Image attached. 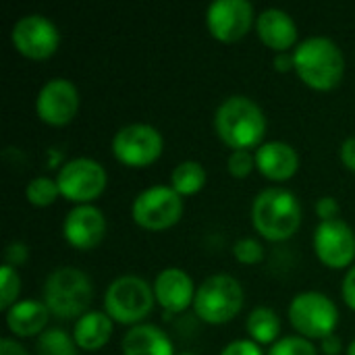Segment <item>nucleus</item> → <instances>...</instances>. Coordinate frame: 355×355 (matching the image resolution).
Listing matches in <instances>:
<instances>
[{"label": "nucleus", "instance_id": "nucleus-1", "mask_svg": "<svg viewBox=\"0 0 355 355\" xmlns=\"http://www.w3.org/2000/svg\"><path fill=\"white\" fill-rule=\"evenodd\" d=\"M214 131L231 150L260 148L266 133V114L252 98L229 96L214 112Z\"/></svg>", "mask_w": 355, "mask_h": 355}, {"label": "nucleus", "instance_id": "nucleus-2", "mask_svg": "<svg viewBox=\"0 0 355 355\" xmlns=\"http://www.w3.org/2000/svg\"><path fill=\"white\" fill-rule=\"evenodd\" d=\"M293 71L312 89L329 92L337 87L345 73V56L341 48L324 35L302 40L293 50Z\"/></svg>", "mask_w": 355, "mask_h": 355}, {"label": "nucleus", "instance_id": "nucleus-3", "mask_svg": "<svg viewBox=\"0 0 355 355\" xmlns=\"http://www.w3.org/2000/svg\"><path fill=\"white\" fill-rule=\"evenodd\" d=\"M252 223L264 239L285 241L302 225V204L285 187H266L252 202Z\"/></svg>", "mask_w": 355, "mask_h": 355}, {"label": "nucleus", "instance_id": "nucleus-4", "mask_svg": "<svg viewBox=\"0 0 355 355\" xmlns=\"http://www.w3.org/2000/svg\"><path fill=\"white\" fill-rule=\"evenodd\" d=\"M42 295L52 316L71 320L89 312L87 308L94 300V285L87 272L75 266H60L46 277Z\"/></svg>", "mask_w": 355, "mask_h": 355}, {"label": "nucleus", "instance_id": "nucleus-5", "mask_svg": "<svg viewBox=\"0 0 355 355\" xmlns=\"http://www.w3.org/2000/svg\"><path fill=\"white\" fill-rule=\"evenodd\" d=\"M152 285L137 275H123L114 279L104 293V312L119 324H141L154 308Z\"/></svg>", "mask_w": 355, "mask_h": 355}, {"label": "nucleus", "instance_id": "nucleus-6", "mask_svg": "<svg viewBox=\"0 0 355 355\" xmlns=\"http://www.w3.org/2000/svg\"><path fill=\"white\" fill-rule=\"evenodd\" d=\"M243 308L241 283L225 272L204 279L196 291L193 310L208 324H225L233 320Z\"/></svg>", "mask_w": 355, "mask_h": 355}, {"label": "nucleus", "instance_id": "nucleus-7", "mask_svg": "<svg viewBox=\"0 0 355 355\" xmlns=\"http://www.w3.org/2000/svg\"><path fill=\"white\" fill-rule=\"evenodd\" d=\"M289 320L300 337L324 339L335 333L339 324L337 304L320 291L297 293L289 304Z\"/></svg>", "mask_w": 355, "mask_h": 355}, {"label": "nucleus", "instance_id": "nucleus-8", "mask_svg": "<svg viewBox=\"0 0 355 355\" xmlns=\"http://www.w3.org/2000/svg\"><path fill=\"white\" fill-rule=\"evenodd\" d=\"M183 208V198L171 185H152L137 193L131 204V216L148 231H162L179 223Z\"/></svg>", "mask_w": 355, "mask_h": 355}, {"label": "nucleus", "instance_id": "nucleus-9", "mask_svg": "<svg viewBox=\"0 0 355 355\" xmlns=\"http://www.w3.org/2000/svg\"><path fill=\"white\" fill-rule=\"evenodd\" d=\"M56 183H58L60 196L79 206V204H89L92 200L100 198V193L106 189L108 175L98 160L79 156L60 164Z\"/></svg>", "mask_w": 355, "mask_h": 355}, {"label": "nucleus", "instance_id": "nucleus-10", "mask_svg": "<svg viewBox=\"0 0 355 355\" xmlns=\"http://www.w3.org/2000/svg\"><path fill=\"white\" fill-rule=\"evenodd\" d=\"M164 139L160 131L148 123H131L121 127L112 137V154L119 162L141 168L158 160Z\"/></svg>", "mask_w": 355, "mask_h": 355}, {"label": "nucleus", "instance_id": "nucleus-11", "mask_svg": "<svg viewBox=\"0 0 355 355\" xmlns=\"http://www.w3.org/2000/svg\"><path fill=\"white\" fill-rule=\"evenodd\" d=\"M10 42L19 54L33 60H44L56 52L60 44V33L48 17L31 12L17 19L10 31Z\"/></svg>", "mask_w": 355, "mask_h": 355}, {"label": "nucleus", "instance_id": "nucleus-12", "mask_svg": "<svg viewBox=\"0 0 355 355\" xmlns=\"http://www.w3.org/2000/svg\"><path fill=\"white\" fill-rule=\"evenodd\" d=\"M314 252L322 264L329 268H345L355 258V233L354 229L341 220H322L314 231Z\"/></svg>", "mask_w": 355, "mask_h": 355}, {"label": "nucleus", "instance_id": "nucleus-13", "mask_svg": "<svg viewBox=\"0 0 355 355\" xmlns=\"http://www.w3.org/2000/svg\"><path fill=\"white\" fill-rule=\"evenodd\" d=\"M79 110V92L71 79L54 77L48 79L35 98V112L37 116L52 125L62 127L73 121Z\"/></svg>", "mask_w": 355, "mask_h": 355}, {"label": "nucleus", "instance_id": "nucleus-14", "mask_svg": "<svg viewBox=\"0 0 355 355\" xmlns=\"http://www.w3.org/2000/svg\"><path fill=\"white\" fill-rule=\"evenodd\" d=\"M206 25L212 37L237 42L254 25V6L248 0H214L206 10Z\"/></svg>", "mask_w": 355, "mask_h": 355}, {"label": "nucleus", "instance_id": "nucleus-15", "mask_svg": "<svg viewBox=\"0 0 355 355\" xmlns=\"http://www.w3.org/2000/svg\"><path fill=\"white\" fill-rule=\"evenodd\" d=\"M64 239L77 250L96 248L106 235V218L100 208L94 204H79L64 216L62 223Z\"/></svg>", "mask_w": 355, "mask_h": 355}, {"label": "nucleus", "instance_id": "nucleus-16", "mask_svg": "<svg viewBox=\"0 0 355 355\" xmlns=\"http://www.w3.org/2000/svg\"><path fill=\"white\" fill-rule=\"evenodd\" d=\"M152 289H154L156 302L168 314H177V312L187 310L193 304L196 291H198L193 287L191 277L185 270L175 268V266L160 270L158 277L152 283Z\"/></svg>", "mask_w": 355, "mask_h": 355}, {"label": "nucleus", "instance_id": "nucleus-17", "mask_svg": "<svg viewBox=\"0 0 355 355\" xmlns=\"http://www.w3.org/2000/svg\"><path fill=\"white\" fill-rule=\"evenodd\" d=\"M256 168L270 181H287L300 168V156L287 141H266L256 148Z\"/></svg>", "mask_w": 355, "mask_h": 355}, {"label": "nucleus", "instance_id": "nucleus-18", "mask_svg": "<svg viewBox=\"0 0 355 355\" xmlns=\"http://www.w3.org/2000/svg\"><path fill=\"white\" fill-rule=\"evenodd\" d=\"M256 31L270 50L287 52L297 42V23L283 8H266L256 17Z\"/></svg>", "mask_w": 355, "mask_h": 355}, {"label": "nucleus", "instance_id": "nucleus-19", "mask_svg": "<svg viewBox=\"0 0 355 355\" xmlns=\"http://www.w3.org/2000/svg\"><path fill=\"white\" fill-rule=\"evenodd\" d=\"M50 320V310L44 302L21 300L6 310V327L15 337H40Z\"/></svg>", "mask_w": 355, "mask_h": 355}, {"label": "nucleus", "instance_id": "nucleus-20", "mask_svg": "<svg viewBox=\"0 0 355 355\" xmlns=\"http://www.w3.org/2000/svg\"><path fill=\"white\" fill-rule=\"evenodd\" d=\"M123 355H175V347L171 337L156 324H135L131 327L123 341Z\"/></svg>", "mask_w": 355, "mask_h": 355}, {"label": "nucleus", "instance_id": "nucleus-21", "mask_svg": "<svg viewBox=\"0 0 355 355\" xmlns=\"http://www.w3.org/2000/svg\"><path fill=\"white\" fill-rule=\"evenodd\" d=\"M114 320L106 312H85L81 318H77L73 329V339L79 349L83 352H98L102 349L110 337H112Z\"/></svg>", "mask_w": 355, "mask_h": 355}, {"label": "nucleus", "instance_id": "nucleus-22", "mask_svg": "<svg viewBox=\"0 0 355 355\" xmlns=\"http://www.w3.org/2000/svg\"><path fill=\"white\" fill-rule=\"evenodd\" d=\"M245 329L252 337V341H256L258 345H266V343H277L279 335H281V318L279 314L268 308V306H258L250 312L248 320H245Z\"/></svg>", "mask_w": 355, "mask_h": 355}, {"label": "nucleus", "instance_id": "nucleus-23", "mask_svg": "<svg viewBox=\"0 0 355 355\" xmlns=\"http://www.w3.org/2000/svg\"><path fill=\"white\" fill-rule=\"evenodd\" d=\"M204 185H206V168L196 160H183L171 173V187L181 198L198 193Z\"/></svg>", "mask_w": 355, "mask_h": 355}, {"label": "nucleus", "instance_id": "nucleus-24", "mask_svg": "<svg viewBox=\"0 0 355 355\" xmlns=\"http://www.w3.org/2000/svg\"><path fill=\"white\" fill-rule=\"evenodd\" d=\"M37 355H79V347L62 329H46L35 343Z\"/></svg>", "mask_w": 355, "mask_h": 355}, {"label": "nucleus", "instance_id": "nucleus-25", "mask_svg": "<svg viewBox=\"0 0 355 355\" xmlns=\"http://www.w3.org/2000/svg\"><path fill=\"white\" fill-rule=\"evenodd\" d=\"M58 196H60L58 183H56V179H50V177H35L25 187L27 202L33 206H40V208L54 204Z\"/></svg>", "mask_w": 355, "mask_h": 355}, {"label": "nucleus", "instance_id": "nucleus-26", "mask_svg": "<svg viewBox=\"0 0 355 355\" xmlns=\"http://www.w3.org/2000/svg\"><path fill=\"white\" fill-rule=\"evenodd\" d=\"M19 291H21V277H19L17 268L4 264L0 268V308L4 312L17 304Z\"/></svg>", "mask_w": 355, "mask_h": 355}, {"label": "nucleus", "instance_id": "nucleus-27", "mask_svg": "<svg viewBox=\"0 0 355 355\" xmlns=\"http://www.w3.org/2000/svg\"><path fill=\"white\" fill-rule=\"evenodd\" d=\"M266 355H318L314 343L300 335H289L279 339Z\"/></svg>", "mask_w": 355, "mask_h": 355}, {"label": "nucleus", "instance_id": "nucleus-28", "mask_svg": "<svg viewBox=\"0 0 355 355\" xmlns=\"http://www.w3.org/2000/svg\"><path fill=\"white\" fill-rule=\"evenodd\" d=\"M233 256L241 264H260L264 260V245L254 237H241L233 245Z\"/></svg>", "mask_w": 355, "mask_h": 355}, {"label": "nucleus", "instance_id": "nucleus-29", "mask_svg": "<svg viewBox=\"0 0 355 355\" xmlns=\"http://www.w3.org/2000/svg\"><path fill=\"white\" fill-rule=\"evenodd\" d=\"M254 168H256V158L250 150H231V154L227 158V171L233 177L245 179Z\"/></svg>", "mask_w": 355, "mask_h": 355}, {"label": "nucleus", "instance_id": "nucleus-30", "mask_svg": "<svg viewBox=\"0 0 355 355\" xmlns=\"http://www.w3.org/2000/svg\"><path fill=\"white\" fill-rule=\"evenodd\" d=\"M220 355H264V352L252 339H237V341L227 343Z\"/></svg>", "mask_w": 355, "mask_h": 355}, {"label": "nucleus", "instance_id": "nucleus-31", "mask_svg": "<svg viewBox=\"0 0 355 355\" xmlns=\"http://www.w3.org/2000/svg\"><path fill=\"white\" fill-rule=\"evenodd\" d=\"M339 202H337V198H333V196H322L318 202H316V214L320 216V223L322 220H335V218H339Z\"/></svg>", "mask_w": 355, "mask_h": 355}, {"label": "nucleus", "instance_id": "nucleus-32", "mask_svg": "<svg viewBox=\"0 0 355 355\" xmlns=\"http://www.w3.org/2000/svg\"><path fill=\"white\" fill-rule=\"evenodd\" d=\"M4 258H6V264L8 266H21V264H25L27 262V258H29V250H27V245L25 243H21V241H12L8 248H6V252H4Z\"/></svg>", "mask_w": 355, "mask_h": 355}, {"label": "nucleus", "instance_id": "nucleus-33", "mask_svg": "<svg viewBox=\"0 0 355 355\" xmlns=\"http://www.w3.org/2000/svg\"><path fill=\"white\" fill-rule=\"evenodd\" d=\"M341 293H343L345 304L352 310H355V264L345 272V279H343V285H341Z\"/></svg>", "mask_w": 355, "mask_h": 355}, {"label": "nucleus", "instance_id": "nucleus-34", "mask_svg": "<svg viewBox=\"0 0 355 355\" xmlns=\"http://www.w3.org/2000/svg\"><path fill=\"white\" fill-rule=\"evenodd\" d=\"M339 154H341V162H343L349 171H354L355 173V135L343 139Z\"/></svg>", "mask_w": 355, "mask_h": 355}, {"label": "nucleus", "instance_id": "nucleus-35", "mask_svg": "<svg viewBox=\"0 0 355 355\" xmlns=\"http://www.w3.org/2000/svg\"><path fill=\"white\" fill-rule=\"evenodd\" d=\"M0 355H29V354H27V349H25L17 339L4 337V339H0Z\"/></svg>", "mask_w": 355, "mask_h": 355}, {"label": "nucleus", "instance_id": "nucleus-36", "mask_svg": "<svg viewBox=\"0 0 355 355\" xmlns=\"http://www.w3.org/2000/svg\"><path fill=\"white\" fill-rule=\"evenodd\" d=\"M320 349L324 352L327 355H337L341 349H343V343H341V337L337 333L320 339Z\"/></svg>", "mask_w": 355, "mask_h": 355}, {"label": "nucleus", "instance_id": "nucleus-37", "mask_svg": "<svg viewBox=\"0 0 355 355\" xmlns=\"http://www.w3.org/2000/svg\"><path fill=\"white\" fill-rule=\"evenodd\" d=\"M295 67V62H293V52H277V56H275V69L277 71H291Z\"/></svg>", "mask_w": 355, "mask_h": 355}, {"label": "nucleus", "instance_id": "nucleus-38", "mask_svg": "<svg viewBox=\"0 0 355 355\" xmlns=\"http://www.w3.org/2000/svg\"><path fill=\"white\" fill-rule=\"evenodd\" d=\"M347 355H355V339L349 343V347H347Z\"/></svg>", "mask_w": 355, "mask_h": 355}, {"label": "nucleus", "instance_id": "nucleus-39", "mask_svg": "<svg viewBox=\"0 0 355 355\" xmlns=\"http://www.w3.org/2000/svg\"><path fill=\"white\" fill-rule=\"evenodd\" d=\"M181 355H191V354H181Z\"/></svg>", "mask_w": 355, "mask_h": 355}]
</instances>
